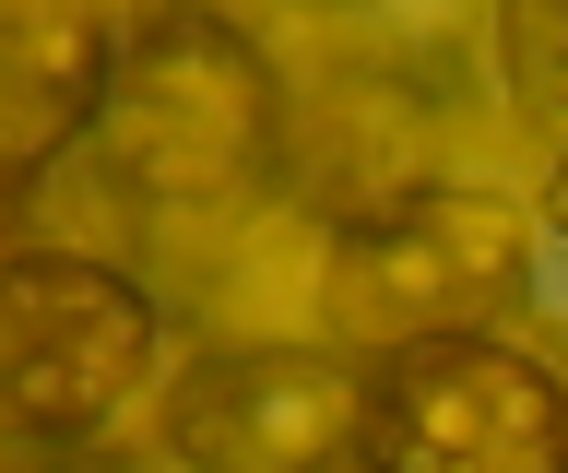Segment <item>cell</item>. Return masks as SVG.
<instances>
[{
    "instance_id": "cell-1",
    "label": "cell",
    "mask_w": 568,
    "mask_h": 473,
    "mask_svg": "<svg viewBox=\"0 0 568 473\" xmlns=\"http://www.w3.org/2000/svg\"><path fill=\"white\" fill-rule=\"evenodd\" d=\"M95 166L106 189L154 214V202H237L284 166V95L273 60L213 24V12H154L119 48V83H106L95 119Z\"/></svg>"
},
{
    "instance_id": "cell-2",
    "label": "cell",
    "mask_w": 568,
    "mask_h": 473,
    "mask_svg": "<svg viewBox=\"0 0 568 473\" xmlns=\"http://www.w3.org/2000/svg\"><path fill=\"white\" fill-rule=\"evenodd\" d=\"M154 379V296L95 249L0 260V426L24 450H83Z\"/></svg>"
},
{
    "instance_id": "cell-3",
    "label": "cell",
    "mask_w": 568,
    "mask_h": 473,
    "mask_svg": "<svg viewBox=\"0 0 568 473\" xmlns=\"http://www.w3.org/2000/svg\"><path fill=\"white\" fill-rule=\"evenodd\" d=\"M355 473H568V379L497 331L403 343L367 367Z\"/></svg>"
},
{
    "instance_id": "cell-4",
    "label": "cell",
    "mask_w": 568,
    "mask_h": 473,
    "mask_svg": "<svg viewBox=\"0 0 568 473\" xmlns=\"http://www.w3.org/2000/svg\"><path fill=\"white\" fill-rule=\"evenodd\" d=\"M521 285H532L521 214L509 202H474V189H415L390 214H355L344 249H332V308L355 331H379V356L497 331L521 308Z\"/></svg>"
},
{
    "instance_id": "cell-5",
    "label": "cell",
    "mask_w": 568,
    "mask_h": 473,
    "mask_svg": "<svg viewBox=\"0 0 568 473\" xmlns=\"http://www.w3.org/2000/svg\"><path fill=\"white\" fill-rule=\"evenodd\" d=\"M166 450L190 473H355L367 450V367L320 343H237L166 391Z\"/></svg>"
},
{
    "instance_id": "cell-6",
    "label": "cell",
    "mask_w": 568,
    "mask_h": 473,
    "mask_svg": "<svg viewBox=\"0 0 568 473\" xmlns=\"http://www.w3.org/2000/svg\"><path fill=\"white\" fill-rule=\"evenodd\" d=\"M119 48H131V24H106L83 0H0V178L24 202L48 166H71L95 143Z\"/></svg>"
},
{
    "instance_id": "cell-7",
    "label": "cell",
    "mask_w": 568,
    "mask_h": 473,
    "mask_svg": "<svg viewBox=\"0 0 568 473\" xmlns=\"http://www.w3.org/2000/svg\"><path fill=\"white\" fill-rule=\"evenodd\" d=\"M24 473H119V462H83V450H36Z\"/></svg>"
},
{
    "instance_id": "cell-8",
    "label": "cell",
    "mask_w": 568,
    "mask_h": 473,
    "mask_svg": "<svg viewBox=\"0 0 568 473\" xmlns=\"http://www.w3.org/2000/svg\"><path fill=\"white\" fill-rule=\"evenodd\" d=\"M545 225L568 237V143H557V178H545Z\"/></svg>"
},
{
    "instance_id": "cell-9",
    "label": "cell",
    "mask_w": 568,
    "mask_h": 473,
    "mask_svg": "<svg viewBox=\"0 0 568 473\" xmlns=\"http://www.w3.org/2000/svg\"><path fill=\"white\" fill-rule=\"evenodd\" d=\"M12 214H24V189H12V178H0V260H12Z\"/></svg>"
},
{
    "instance_id": "cell-10",
    "label": "cell",
    "mask_w": 568,
    "mask_h": 473,
    "mask_svg": "<svg viewBox=\"0 0 568 473\" xmlns=\"http://www.w3.org/2000/svg\"><path fill=\"white\" fill-rule=\"evenodd\" d=\"M36 462V450H24V438H12V426H0V473H24Z\"/></svg>"
}]
</instances>
